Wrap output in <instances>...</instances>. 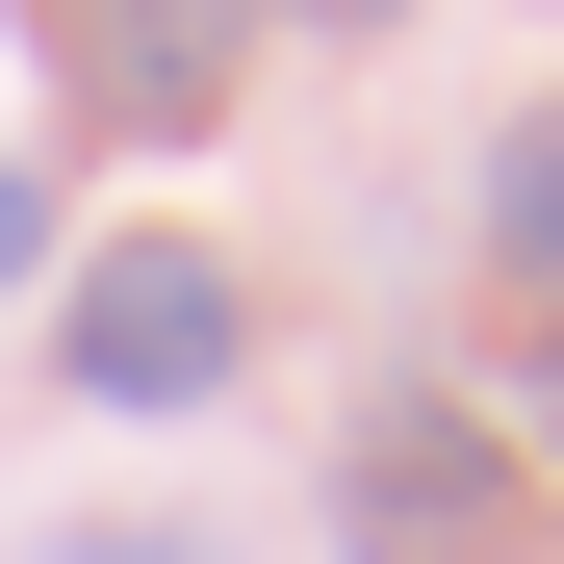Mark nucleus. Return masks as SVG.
<instances>
[{"instance_id":"f257e3e1","label":"nucleus","mask_w":564,"mask_h":564,"mask_svg":"<svg viewBox=\"0 0 564 564\" xmlns=\"http://www.w3.org/2000/svg\"><path fill=\"white\" fill-rule=\"evenodd\" d=\"M52 359H77V411H231L257 282L206 231H104V257H52Z\"/></svg>"},{"instance_id":"f03ea898","label":"nucleus","mask_w":564,"mask_h":564,"mask_svg":"<svg viewBox=\"0 0 564 564\" xmlns=\"http://www.w3.org/2000/svg\"><path fill=\"white\" fill-rule=\"evenodd\" d=\"M334 539H359V564H513L539 488H513V436L462 411V386H359V436H334Z\"/></svg>"},{"instance_id":"7ed1b4c3","label":"nucleus","mask_w":564,"mask_h":564,"mask_svg":"<svg viewBox=\"0 0 564 564\" xmlns=\"http://www.w3.org/2000/svg\"><path fill=\"white\" fill-rule=\"evenodd\" d=\"M257 26H282V0H52V77H77V129L180 154V129H231Z\"/></svg>"},{"instance_id":"20e7f679","label":"nucleus","mask_w":564,"mask_h":564,"mask_svg":"<svg viewBox=\"0 0 564 564\" xmlns=\"http://www.w3.org/2000/svg\"><path fill=\"white\" fill-rule=\"evenodd\" d=\"M488 282H513V308H564V104L488 129Z\"/></svg>"},{"instance_id":"39448f33","label":"nucleus","mask_w":564,"mask_h":564,"mask_svg":"<svg viewBox=\"0 0 564 564\" xmlns=\"http://www.w3.org/2000/svg\"><path fill=\"white\" fill-rule=\"evenodd\" d=\"M52 257H77L52 231V154H0V308H52Z\"/></svg>"},{"instance_id":"423d86ee","label":"nucleus","mask_w":564,"mask_h":564,"mask_svg":"<svg viewBox=\"0 0 564 564\" xmlns=\"http://www.w3.org/2000/svg\"><path fill=\"white\" fill-rule=\"evenodd\" d=\"M513 436H539V462H564V308H539V334H513Z\"/></svg>"},{"instance_id":"0eeeda50","label":"nucleus","mask_w":564,"mask_h":564,"mask_svg":"<svg viewBox=\"0 0 564 564\" xmlns=\"http://www.w3.org/2000/svg\"><path fill=\"white\" fill-rule=\"evenodd\" d=\"M52 564H206V539H180V513H104V539H52Z\"/></svg>"},{"instance_id":"6e6552de","label":"nucleus","mask_w":564,"mask_h":564,"mask_svg":"<svg viewBox=\"0 0 564 564\" xmlns=\"http://www.w3.org/2000/svg\"><path fill=\"white\" fill-rule=\"evenodd\" d=\"M282 26H411V0H282Z\"/></svg>"}]
</instances>
